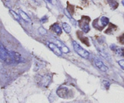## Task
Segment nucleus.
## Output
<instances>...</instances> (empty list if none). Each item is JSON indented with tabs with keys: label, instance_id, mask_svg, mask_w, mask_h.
<instances>
[{
	"label": "nucleus",
	"instance_id": "f3484780",
	"mask_svg": "<svg viewBox=\"0 0 124 103\" xmlns=\"http://www.w3.org/2000/svg\"><path fill=\"white\" fill-rule=\"evenodd\" d=\"M64 14L67 16V17H68V18L70 19V21H71V22H73V21H75L73 19H72V16H71V13L68 10V9L65 8V9L64 10Z\"/></svg>",
	"mask_w": 124,
	"mask_h": 103
},
{
	"label": "nucleus",
	"instance_id": "a211bd4d",
	"mask_svg": "<svg viewBox=\"0 0 124 103\" xmlns=\"http://www.w3.org/2000/svg\"><path fill=\"white\" fill-rule=\"evenodd\" d=\"M116 25H113V24H110L108 29L107 30H105V33H109V32H110V33L113 32V29H116Z\"/></svg>",
	"mask_w": 124,
	"mask_h": 103
},
{
	"label": "nucleus",
	"instance_id": "f03ea898",
	"mask_svg": "<svg viewBox=\"0 0 124 103\" xmlns=\"http://www.w3.org/2000/svg\"><path fill=\"white\" fill-rule=\"evenodd\" d=\"M73 48L75 50V52L82 58H85V59H87L90 56L89 52L84 48H82L78 42L76 41H73Z\"/></svg>",
	"mask_w": 124,
	"mask_h": 103
},
{
	"label": "nucleus",
	"instance_id": "a878e982",
	"mask_svg": "<svg viewBox=\"0 0 124 103\" xmlns=\"http://www.w3.org/2000/svg\"><path fill=\"white\" fill-rule=\"evenodd\" d=\"M122 5L124 6V0H122Z\"/></svg>",
	"mask_w": 124,
	"mask_h": 103
},
{
	"label": "nucleus",
	"instance_id": "1a4fd4ad",
	"mask_svg": "<svg viewBox=\"0 0 124 103\" xmlns=\"http://www.w3.org/2000/svg\"><path fill=\"white\" fill-rule=\"evenodd\" d=\"M19 15H20L21 18L24 21L26 22V23H30V22L31 21L30 18H29V16L27 15V14L25 12H24V11L21 10H19Z\"/></svg>",
	"mask_w": 124,
	"mask_h": 103
},
{
	"label": "nucleus",
	"instance_id": "6ab92c4d",
	"mask_svg": "<svg viewBox=\"0 0 124 103\" xmlns=\"http://www.w3.org/2000/svg\"><path fill=\"white\" fill-rule=\"evenodd\" d=\"M80 39H81V41H82L83 42H84L85 44L89 46V42H88V38H87L85 37V36H84V37H83L82 38H80Z\"/></svg>",
	"mask_w": 124,
	"mask_h": 103
},
{
	"label": "nucleus",
	"instance_id": "39448f33",
	"mask_svg": "<svg viewBox=\"0 0 124 103\" xmlns=\"http://www.w3.org/2000/svg\"><path fill=\"white\" fill-rule=\"evenodd\" d=\"M56 93L60 98H67L69 93V89L66 87H60L58 88Z\"/></svg>",
	"mask_w": 124,
	"mask_h": 103
},
{
	"label": "nucleus",
	"instance_id": "20e7f679",
	"mask_svg": "<svg viewBox=\"0 0 124 103\" xmlns=\"http://www.w3.org/2000/svg\"><path fill=\"white\" fill-rule=\"evenodd\" d=\"M48 46L50 48L53 52V53L55 55H56L58 56H60L62 54V52L60 49L58 45L53 42H48Z\"/></svg>",
	"mask_w": 124,
	"mask_h": 103
},
{
	"label": "nucleus",
	"instance_id": "6e6552de",
	"mask_svg": "<svg viewBox=\"0 0 124 103\" xmlns=\"http://www.w3.org/2000/svg\"><path fill=\"white\" fill-rule=\"evenodd\" d=\"M10 54L13 58L14 62L17 63H21L22 61V57L20 54L16 52H10Z\"/></svg>",
	"mask_w": 124,
	"mask_h": 103
},
{
	"label": "nucleus",
	"instance_id": "4be33fe9",
	"mask_svg": "<svg viewBox=\"0 0 124 103\" xmlns=\"http://www.w3.org/2000/svg\"><path fill=\"white\" fill-rule=\"evenodd\" d=\"M47 21H48V18H47V16H44L42 17V18L41 19V21L42 22V23H46Z\"/></svg>",
	"mask_w": 124,
	"mask_h": 103
},
{
	"label": "nucleus",
	"instance_id": "5701e85b",
	"mask_svg": "<svg viewBox=\"0 0 124 103\" xmlns=\"http://www.w3.org/2000/svg\"><path fill=\"white\" fill-rule=\"evenodd\" d=\"M39 32L42 34H46V33H47V31L42 27L40 28V29H39Z\"/></svg>",
	"mask_w": 124,
	"mask_h": 103
},
{
	"label": "nucleus",
	"instance_id": "9d476101",
	"mask_svg": "<svg viewBox=\"0 0 124 103\" xmlns=\"http://www.w3.org/2000/svg\"><path fill=\"white\" fill-rule=\"evenodd\" d=\"M100 21L101 23L102 27L103 28L105 27V26H107V25L109 24V21H110L109 18L106 16H102L101 18Z\"/></svg>",
	"mask_w": 124,
	"mask_h": 103
},
{
	"label": "nucleus",
	"instance_id": "393cba45",
	"mask_svg": "<svg viewBox=\"0 0 124 103\" xmlns=\"http://www.w3.org/2000/svg\"><path fill=\"white\" fill-rule=\"evenodd\" d=\"M46 1H47V2H50V3H52V0H46Z\"/></svg>",
	"mask_w": 124,
	"mask_h": 103
},
{
	"label": "nucleus",
	"instance_id": "7ed1b4c3",
	"mask_svg": "<svg viewBox=\"0 0 124 103\" xmlns=\"http://www.w3.org/2000/svg\"><path fill=\"white\" fill-rule=\"evenodd\" d=\"M90 21L89 17L83 16L80 21H78L79 26L84 33H88L90 31L89 21Z\"/></svg>",
	"mask_w": 124,
	"mask_h": 103
},
{
	"label": "nucleus",
	"instance_id": "9b49d317",
	"mask_svg": "<svg viewBox=\"0 0 124 103\" xmlns=\"http://www.w3.org/2000/svg\"><path fill=\"white\" fill-rule=\"evenodd\" d=\"M52 29L53 31L58 35H61L62 33V29L61 28L59 27V25L58 24H53L52 26Z\"/></svg>",
	"mask_w": 124,
	"mask_h": 103
},
{
	"label": "nucleus",
	"instance_id": "0eeeda50",
	"mask_svg": "<svg viewBox=\"0 0 124 103\" xmlns=\"http://www.w3.org/2000/svg\"><path fill=\"white\" fill-rule=\"evenodd\" d=\"M55 44H56L58 45V47H59V48H60V49L62 50V52H64V53H67L70 52L69 48H68L63 42H62L61 41H60L59 40H55Z\"/></svg>",
	"mask_w": 124,
	"mask_h": 103
},
{
	"label": "nucleus",
	"instance_id": "2eb2a0df",
	"mask_svg": "<svg viewBox=\"0 0 124 103\" xmlns=\"http://www.w3.org/2000/svg\"><path fill=\"white\" fill-rule=\"evenodd\" d=\"M99 53H100V54L104 58L107 59V60H110V56H109V55L108 54V53H107L105 51H104V50H99Z\"/></svg>",
	"mask_w": 124,
	"mask_h": 103
},
{
	"label": "nucleus",
	"instance_id": "aec40b11",
	"mask_svg": "<svg viewBox=\"0 0 124 103\" xmlns=\"http://www.w3.org/2000/svg\"><path fill=\"white\" fill-rule=\"evenodd\" d=\"M103 85L105 86V87L106 88V89H108L109 87H110V84L109 83V82H108V81H103Z\"/></svg>",
	"mask_w": 124,
	"mask_h": 103
},
{
	"label": "nucleus",
	"instance_id": "b1692460",
	"mask_svg": "<svg viewBox=\"0 0 124 103\" xmlns=\"http://www.w3.org/2000/svg\"><path fill=\"white\" fill-rule=\"evenodd\" d=\"M121 42H122V43H124V34L122 35V36H121Z\"/></svg>",
	"mask_w": 124,
	"mask_h": 103
},
{
	"label": "nucleus",
	"instance_id": "423d86ee",
	"mask_svg": "<svg viewBox=\"0 0 124 103\" xmlns=\"http://www.w3.org/2000/svg\"><path fill=\"white\" fill-rule=\"evenodd\" d=\"M94 64H95V65L101 71H107L108 70V67H107L106 65L104 64V63H103L102 61H101L100 59H98V58H95L94 59Z\"/></svg>",
	"mask_w": 124,
	"mask_h": 103
},
{
	"label": "nucleus",
	"instance_id": "f257e3e1",
	"mask_svg": "<svg viewBox=\"0 0 124 103\" xmlns=\"http://www.w3.org/2000/svg\"><path fill=\"white\" fill-rule=\"evenodd\" d=\"M0 51H1V59L3 61L4 63H7V64H12V63L14 62L13 58H12V55L10 54V52H8L6 48L3 46L2 44H1V48H0Z\"/></svg>",
	"mask_w": 124,
	"mask_h": 103
},
{
	"label": "nucleus",
	"instance_id": "ddd939ff",
	"mask_svg": "<svg viewBox=\"0 0 124 103\" xmlns=\"http://www.w3.org/2000/svg\"><path fill=\"white\" fill-rule=\"evenodd\" d=\"M108 2L110 4V7L113 9H116L118 7V3L115 0H108Z\"/></svg>",
	"mask_w": 124,
	"mask_h": 103
},
{
	"label": "nucleus",
	"instance_id": "dca6fc26",
	"mask_svg": "<svg viewBox=\"0 0 124 103\" xmlns=\"http://www.w3.org/2000/svg\"><path fill=\"white\" fill-rule=\"evenodd\" d=\"M116 53L117 55L124 57V48H117Z\"/></svg>",
	"mask_w": 124,
	"mask_h": 103
},
{
	"label": "nucleus",
	"instance_id": "4468645a",
	"mask_svg": "<svg viewBox=\"0 0 124 103\" xmlns=\"http://www.w3.org/2000/svg\"><path fill=\"white\" fill-rule=\"evenodd\" d=\"M62 27L63 29L65 30V32L67 33H69L71 32V27L69 25L68 23H62Z\"/></svg>",
	"mask_w": 124,
	"mask_h": 103
},
{
	"label": "nucleus",
	"instance_id": "412c9836",
	"mask_svg": "<svg viewBox=\"0 0 124 103\" xmlns=\"http://www.w3.org/2000/svg\"><path fill=\"white\" fill-rule=\"evenodd\" d=\"M118 63H119V64L120 66H121V67L124 70V59H122V60H120L118 62Z\"/></svg>",
	"mask_w": 124,
	"mask_h": 103
},
{
	"label": "nucleus",
	"instance_id": "f8f14e48",
	"mask_svg": "<svg viewBox=\"0 0 124 103\" xmlns=\"http://www.w3.org/2000/svg\"><path fill=\"white\" fill-rule=\"evenodd\" d=\"M9 13H10L11 15L12 16V17H13L15 19H16V20L18 21H20L21 16L18 14V13H16L15 12L12 10H10Z\"/></svg>",
	"mask_w": 124,
	"mask_h": 103
}]
</instances>
